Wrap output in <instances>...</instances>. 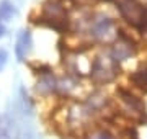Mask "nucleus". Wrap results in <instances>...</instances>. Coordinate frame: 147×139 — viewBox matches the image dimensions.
<instances>
[{
	"mask_svg": "<svg viewBox=\"0 0 147 139\" xmlns=\"http://www.w3.org/2000/svg\"><path fill=\"white\" fill-rule=\"evenodd\" d=\"M121 16L137 30H147V5L139 0H118Z\"/></svg>",
	"mask_w": 147,
	"mask_h": 139,
	"instance_id": "1",
	"label": "nucleus"
},
{
	"mask_svg": "<svg viewBox=\"0 0 147 139\" xmlns=\"http://www.w3.org/2000/svg\"><path fill=\"white\" fill-rule=\"evenodd\" d=\"M131 80L136 87H139V88L147 92V69L136 70V72L131 75Z\"/></svg>",
	"mask_w": 147,
	"mask_h": 139,
	"instance_id": "3",
	"label": "nucleus"
},
{
	"mask_svg": "<svg viewBox=\"0 0 147 139\" xmlns=\"http://www.w3.org/2000/svg\"><path fill=\"white\" fill-rule=\"evenodd\" d=\"M3 36H5V26L0 25V38H3Z\"/></svg>",
	"mask_w": 147,
	"mask_h": 139,
	"instance_id": "9",
	"label": "nucleus"
},
{
	"mask_svg": "<svg viewBox=\"0 0 147 139\" xmlns=\"http://www.w3.org/2000/svg\"><path fill=\"white\" fill-rule=\"evenodd\" d=\"M88 139H113V138H111V134L108 133V131H103V129H100V131H95V133L90 134Z\"/></svg>",
	"mask_w": 147,
	"mask_h": 139,
	"instance_id": "6",
	"label": "nucleus"
},
{
	"mask_svg": "<svg viewBox=\"0 0 147 139\" xmlns=\"http://www.w3.org/2000/svg\"><path fill=\"white\" fill-rule=\"evenodd\" d=\"M7 61H8V53H7L5 49H0V72H2L3 67H5Z\"/></svg>",
	"mask_w": 147,
	"mask_h": 139,
	"instance_id": "7",
	"label": "nucleus"
},
{
	"mask_svg": "<svg viewBox=\"0 0 147 139\" xmlns=\"http://www.w3.org/2000/svg\"><path fill=\"white\" fill-rule=\"evenodd\" d=\"M0 139H11L10 134L7 133L5 129H0Z\"/></svg>",
	"mask_w": 147,
	"mask_h": 139,
	"instance_id": "8",
	"label": "nucleus"
},
{
	"mask_svg": "<svg viewBox=\"0 0 147 139\" xmlns=\"http://www.w3.org/2000/svg\"><path fill=\"white\" fill-rule=\"evenodd\" d=\"M121 96H123V100L129 105L131 108H134V110H139V111H144V107H142V103L139 102V98H136V96L132 95V93H127L126 90H119Z\"/></svg>",
	"mask_w": 147,
	"mask_h": 139,
	"instance_id": "4",
	"label": "nucleus"
},
{
	"mask_svg": "<svg viewBox=\"0 0 147 139\" xmlns=\"http://www.w3.org/2000/svg\"><path fill=\"white\" fill-rule=\"evenodd\" d=\"M31 44H33V39H31V33L28 30H23L20 31L18 38H16V44H15V54H16V59L18 61H25L26 54L30 53L31 49Z\"/></svg>",
	"mask_w": 147,
	"mask_h": 139,
	"instance_id": "2",
	"label": "nucleus"
},
{
	"mask_svg": "<svg viewBox=\"0 0 147 139\" xmlns=\"http://www.w3.org/2000/svg\"><path fill=\"white\" fill-rule=\"evenodd\" d=\"M13 15H16L15 7L11 5L8 0H3V2L0 3V18H2V20H8V18H11Z\"/></svg>",
	"mask_w": 147,
	"mask_h": 139,
	"instance_id": "5",
	"label": "nucleus"
}]
</instances>
